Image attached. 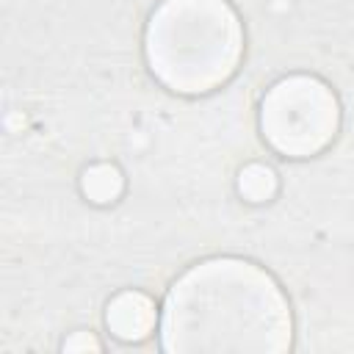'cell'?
Segmentation results:
<instances>
[{
  "label": "cell",
  "mask_w": 354,
  "mask_h": 354,
  "mask_svg": "<svg viewBox=\"0 0 354 354\" xmlns=\"http://www.w3.org/2000/svg\"><path fill=\"white\" fill-rule=\"evenodd\" d=\"M290 310L277 282L254 263L216 257L188 268L160 315L166 351H285Z\"/></svg>",
  "instance_id": "6da1fadb"
},
{
  "label": "cell",
  "mask_w": 354,
  "mask_h": 354,
  "mask_svg": "<svg viewBox=\"0 0 354 354\" xmlns=\"http://www.w3.org/2000/svg\"><path fill=\"white\" fill-rule=\"evenodd\" d=\"M241 50L243 30L224 0H163L147 25V61L155 77L183 94L224 83Z\"/></svg>",
  "instance_id": "7a4b0ae2"
},
{
  "label": "cell",
  "mask_w": 354,
  "mask_h": 354,
  "mask_svg": "<svg viewBox=\"0 0 354 354\" xmlns=\"http://www.w3.org/2000/svg\"><path fill=\"white\" fill-rule=\"evenodd\" d=\"M340 111L332 88L310 75H293L274 83L260 108L266 141L290 158H307L324 149L337 133Z\"/></svg>",
  "instance_id": "3957f363"
},
{
  "label": "cell",
  "mask_w": 354,
  "mask_h": 354,
  "mask_svg": "<svg viewBox=\"0 0 354 354\" xmlns=\"http://www.w3.org/2000/svg\"><path fill=\"white\" fill-rule=\"evenodd\" d=\"M108 326L122 340H141L155 326V307L144 293H119L108 307Z\"/></svg>",
  "instance_id": "277c9868"
},
{
  "label": "cell",
  "mask_w": 354,
  "mask_h": 354,
  "mask_svg": "<svg viewBox=\"0 0 354 354\" xmlns=\"http://www.w3.org/2000/svg\"><path fill=\"white\" fill-rule=\"evenodd\" d=\"M122 188V177L113 166H94L86 171L83 177V191L94 199V202H108L119 194Z\"/></svg>",
  "instance_id": "5b68a950"
},
{
  "label": "cell",
  "mask_w": 354,
  "mask_h": 354,
  "mask_svg": "<svg viewBox=\"0 0 354 354\" xmlns=\"http://www.w3.org/2000/svg\"><path fill=\"white\" fill-rule=\"evenodd\" d=\"M238 188L246 199L252 202H263L274 194L277 188V180H274V171L268 166H260V163H252L241 171V180H238Z\"/></svg>",
  "instance_id": "8992f818"
}]
</instances>
